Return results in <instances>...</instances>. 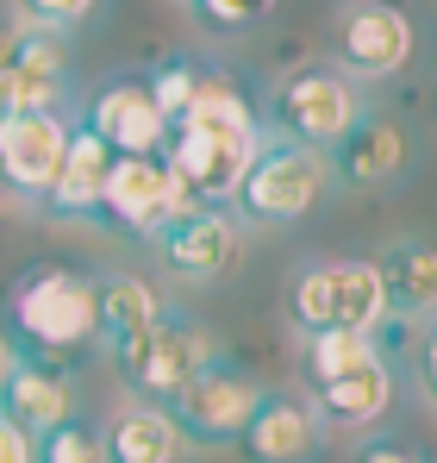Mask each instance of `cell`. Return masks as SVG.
Wrapping results in <instances>:
<instances>
[{"instance_id":"obj_1","label":"cell","mask_w":437,"mask_h":463,"mask_svg":"<svg viewBox=\"0 0 437 463\" xmlns=\"http://www.w3.org/2000/svg\"><path fill=\"white\" fill-rule=\"evenodd\" d=\"M94 288H100L94 269H75V263H32V269L13 282V301H6L19 357L63 364V357L94 351Z\"/></svg>"},{"instance_id":"obj_2","label":"cell","mask_w":437,"mask_h":463,"mask_svg":"<svg viewBox=\"0 0 437 463\" xmlns=\"http://www.w3.org/2000/svg\"><path fill=\"white\" fill-rule=\"evenodd\" d=\"M218 357H225V345L213 338V326L163 301V313L150 319L144 332H138L132 345L113 351V370H119V383H126L132 401L169 407V401L194 383L207 364H218Z\"/></svg>"},{"instance_id":"obj_3","label":"cell","mask_w":437,"mask_h":463,"mask_svg":"<svg viewBox=\"0 0 437 463\" xmlns=\"http://www.w3.org/2000/svg\"><path fill=\"white\" fill-rule=\"evenodd\" d=\"M331 188L338 182H331L325 151H306V145L263 132V145L250 156L237 194H231V213H237V226H300L325 207Z\"/></svg>"},{"instance_id":"obj_4","label":"cell","mask_w":437,"mask_h":463,"mask_svg":"<svg viewBox=\"0 0 437 463\" xmlns=\"http://www.w3.org/2000/svg\"><path fill=\"white\" fill-rule=\"evenodd\" d=\"M363 107H368L363 88L344 76V70H331V63H300L293 76L275 81L263 132H275V138H288V145H306V151H331V145L363 119Z\"/></svg>"},{"instance_id":"obj_5","label":"cell","mask_w":437,"mask_h":463,"mask_svg":"<svg viewBox=\"0 0 437 463\" xmlns=\"http://www.w3.org/2000/svg\"><path fill=\"white\" fill-rule=\"evenodd\" d=\"M331 70L357 81H387L413 63V19L387 0H344L331 13Z\"/></svg>"},{"instance_id":"obj_6","label":"cell","mask_w":437,"mask_h":463,"mask_svg":"<svg viewBox=\"0 0 437 463\" xmlns=\"http://www.w3.org/2000/svg\"><path fill=\"white\" fill-rule=\"evenodd\" d=\"M256 145H263V138H231V132H213V126L181 119V126H169V138H163V163H169V175L188 188L194 207H231V194H237V182H244Z\"/></svg>"},{"instance_id":"obj_7","label":"cell","mask_w":437,"mask_h":463,"mask_svg":"<svg viewBox=\"0 0 437 463\" xmlns=\"http://www.w3.org/2000/svg\"><path fill=\"white\" fill-rule=\"evenodd\" d=\"M263 401V383L250 376V370H237V364H207L194 383L181 388L175 401H169V420L181 426V439L188 445H213V451H231V439L244 432V420H250V407Z\"/></svg>"},{"instance_id":"obj_8","label":"cell","mask_w":437,"mask_h":463,"mask_svg":"<svg viewBox=\"0 0 437 463\" xmlns=\"http://www.w3.org/2000/svg\"><path fill=\"white\" fill-rule=\"evenodd\" d=\"M181 213H194V201L169 175L163 156H113L107 194H100V220H113L119 232H132V238H156L163 226H175Z\"/></svg>"},{"instance_id":"obj_9","label":"cell","mask_w":437,"mask_h":463,"mask_svg":"<svg viewBox=\"0 0 437 463\" xmlns=\"http://www.w3.org/2000/svg\"><path fill=\"white\" fill-rule=\"evenodd\" d=\"M70 113H0V188L38 207L70 156Z\"/></svg>"},{"instance_id":"obj_10","label":"cell","mask_w":437,"mask_h":463,"mask_svg":"<svg viewBox=\"0 0 437 463\" xmlns=\"http://www.w3.org/2000/svg\"><path fill=\"white\" fill-rule=\"evenodd\" d=\"M81 126L113 156H163V138H169V119H163V107H156L144 76L100 81L88 94V107H81Z\"/></svg>"},{"instance_id":"obj_11","label":"cell","mask_w":437,"mask_h":463,"mask_svg":"<svg viewBox=\"0 0 437 463\" xmlns=\"http://www.w3.org/2000/svg\"><path fill=\"white\" fill-rule=\"evenodd\" d=\"M150 244H156L169 276H181V282H225L237 269V257H244V226H237L231 207H194L175 226H163Z\"/></svg>"},{"instance_id":"obj_12","label":"cell","mask_w":437,"mask_h":463,"mask_svg":"<svg viewBox=\"0 0 437 463\" xmlns=\"http://www.w3.org/2000/svg\"><path fill=\"white\" fill-rule=\"evenodd\" d=\"M237 463H319L325 451V426L306 407V394L293 388H263V401L250 407L244 432L231 439Z\"/></svg>"},{"instance_id":"obj_13","label":"cell","mask_w":437,"mask_h":463,"mask_svg":"<svg viewBox=\"0 0 437 463\" xmlns=\"http://www.w3.org/2000/svg\"><path fill=\"white\" fill-rule=\"evenodd\" d=\"M70 100H75V76L63 38L32 25L19 57L0 63V113H70Z\"/></svg>"},{"instance_id":"obj_14","label":"cell","mask_w":437,"mask_h":463,"mask_svg":"<svg viewBox=\"0 0 437 463\" xmlns=\"http://www.w3.org/2000/svg\"><path fill=\"white\" fill-rule=\"evenodd\" d=\"M325 163H331L338 188H387L413 163V138H406V126L394 113H368L363 107V119L325 151Z\"/></svg>"},{"instance_id":"obj_15","label":"cell","mask_w":437,"mask_h":463,"mask_svg":"<svg viewBox=\"0 0 437 463\" xmlns=\"http://www.w3.org/2000/svg\"><path fill=\"white\" fill-rule=\"evenodd\" d=\"M81 413V394H75L70 370L63 364H38V357H19L13 376L0 383V420L19 426L25 439H44L57 432L63 420Z\"/></svg>"},{"instance_id":"obj_16","label":"cell","mask_w":437,"mask_h":463,"mask_svg":"<svg viewBox=\"0 0 437 463\" xmlns=\"http://www.w3.org/2000/svg\"><path fill=\"white\" fill-rule=\"evenodd\" d=\"M306 407L319 413V426L331 432H375L394 413V364L375 357L363 370H344L331 383H306Z\"/></svg>"},{"instance_id":"obj_17","label":"cell","mask_w":437,"mask_h":463,"mask_svg":"<svg viewBox=\"0 0 437 463\" xmlns=\"http://www.w3.org/2000/svg\"><path fill=\"white\" fill-rule=\"evenodd\" d=\"M375 276H381L387 319H400V326H432L437 319V244L432 238H394L375 257Z\"/></svg>"},{"instance_id":"obj_18","label":"cell","mask_w":437,"mask_h":463,"mask_svg":"<svg viewBox=\"0 0 437 463\" xmlns=\"http://www.w3.org/2000/svg\"><path fill=\"white\" fill-rule=\"evenodd\" d=\"M107 169H113V151L75 119L70 132V156H63V169H57V182H51V194L38 201L51 220H100V194H107Z\"/></svg>"},{"instance_id":"obj_19","label":"cell","mask_w":437,"mask_h":463,"mask_svg":"<svg viewBox=\"0 0 437 463\" xmlns=\"http://www.w3.org/2000/svg\"><path fill=\"white\" fill-rule=\"evenodd\" d=\"M100 451H107V463H181L188 458V439H181V426L169 420V407L126 401V407L100 426Z\"/></svg>"},{"instance_id":"obj_20","label":"cell","mask_w":437,"mask_h":463,"mask_svg":"<svg viewBox=\"0 0 437 463\" xmlns=\"http://www.w3.org/2000/svg\"><path fill=\"white\" fill-rule=\"evenodd\" d=\"M156 313H163V295L150 288L144 276H126V269L100 276V288H94V345L100 351L132 345Z\"/></svg>"},{"instance_id":"obj_21","label":"cell","mask_w":437,"mask_h":463,"mask_svg":"<svg viewBox=\"0 0 437 463\" xmlns=\"http://www.w3.org/2000/svg\"><path fill=\"white\" fill-rule=\"evenodd\" d=\"M387 301L375 263H331V332H381Z\"/></svg>"},{"instance_id":"obj_22","label":"cell","mask_w":437,"mask_h":463,"mask_svg":"<svg viewBox=\"0 0 437 463\" xmlns=\"http://www.w3.org/2000/svg\"><path fill=\"white\" fill-rule=\"evenodd\" d=\"M375 357H387L375 332H312L306 351H300V376H306V383H331V376L363 370Z\"/></svg>"},{"instance_id":"obj_23","label":"cell","mask_w":437,"mask_h":463,"mask_svg":"<svg viewBox=\"0 0 437 463\" xmlns=\"http://www.w3.org/2000/svg\"><path fill=\"white\" fill-rule=\"evenodd\" d=\"M32 463H107V451H100V426H88L81 413L63 420L57 432L32 439Z\"/></svg>"},{"instance_id":"obj_24","label":"cell","mask_w":437,"mask_h":463,"mask_svg":"<svg viewBox=\"0 0 437 463\" xmlns=\"http://www.w3.org/2000/svg\"><path fill=\"white\" fill-rule=\"evenodd\" d=\"M282 0H188V13L213 32V38H244L250 25H263Z\"/></svg>"},{"instance_id":"obj_25","label":"cell","mask_w":437,"mask_h":463,"mask_svg":"<svg viewBox=\"0 0 437 463\" xmlns=\"http://www.w3.org/2000/svg\"><path fill=\"white\" fill-rule=\"evenodd\" d=\"M150 81V94H156V107H163V119L175 126L181 113H188V100H194V88H200V57H169Z\"/></svg>"},{"instance_id":"obj_26","label":"cell","mask_w":437,"mask_h":463,"mask_svg":"<svg viewBox=\"0 0 437 463\" xmlns=\"http://www.w3.org/2000/svg\"><path fill=\"white\" fill-rule=\"evenodd\" d=\"M13 6H19V19H25V25L57 32V38H70L75 25H88V19L100 13V0H13Z\"/></svg>"},{"instance_id":"obj_27","label":"cell","mask_w":437,"mask_h":463,"mask_svg":"<svg viewBox=\"0 0 437 463\" xmlns=\"http://www.w3.org/2000/svg\"><path fill=\"white\" fill-rule=\"evenodd\" d=\"M350 463H432V458H425V445H413L406 432H368Z\"/></svg>"},{"instance_id":"obj_28","label":"cell","mask_w":437,"mask_h":463,"mask_svg":"<svg viewBox=\"0 0 437 463\" xmlns=\"http://www.w3.org/2000/svg\"><path fill=\"white\" fill-rule=\"evenodd\" d=\"M419 394L437 407V319L425 326V338H419Z\"/></svg>"},{"instance_id":"obj_29","label":"cell","mask_w":437,"mask_h":463,"mask_svg":"<svg viewBox=\"0 0 437 463\" xmlns=\"http://www.w3.org/2000/svg\"><path fill=\"white\" fill-rule=\"evenodd\" d=\"M0 463H32V439L6 420H0Z\"/></svg>"},{"instance_id":"obj_30","label":"cell","mask_w":437,"mask_h":463,"mask_svg":"<svg viewBox=\"0 0 437 463\" xmlns=\"http://www.w3.org/2000/svg\"><path fill=\"white\" fill-rule=\"evenodd\" d=\"M25 38H32V25H25V19H19V13H13V19H0V63H13V57H19V44H25Z\"/></svg>"},{"instance_id":"obj_31","label":"cell","mask_w":437,"mask_h":463,"mask_svg":"<svg viewBox=\"0 0 437 463\" xmlns=\"http://www.w3.org/2000/svg\"><path fill=\"white\" fill-rule=\"evenodd\" d=\"M13 364H19V345H13V332H6V326H0V383H6V376H13Z\"/></svg>"}]
</instances>
